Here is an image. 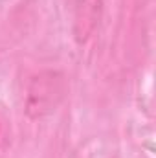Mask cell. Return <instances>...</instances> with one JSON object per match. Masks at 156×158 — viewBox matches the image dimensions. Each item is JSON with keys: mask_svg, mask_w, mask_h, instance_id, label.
Instances as JSON below:
<instances>
[{"mask_svg": "<svg viewBox=\"0 0 156 158\" xmlns=\"http://www.w3.org/2000/svg\"><path fill=\"white\" fill-rule=\"evenodd\" d=\"M101 11V0H77L76 7V33L79 40H84L94 30Z\"/></svg>", "mask_w": 156, "mask_h": 158, "instance_id": "cell-1", "label": "cell"}, {"mask_svg": "<svg viewBox=\"0 0 156 158\" xmlns=\"http://www.w3.org/2000/svg\"><path fill=\"white\" fill-rule=\"evenodd\" d=\"M57 85H59V81L53 79V76H51V79L46 81V85H39V86H40L42 92H48V90H50V92H61V90L57 88ZM46 99H48V94H40V99L37 101V105H35L37 110H39V114L42 112V109H44V101H46Z\"/></svg>", "mask_w": 156, "mask_h": 158, "instance_id": "cell-2", "label": "cell"}]
</instances>
